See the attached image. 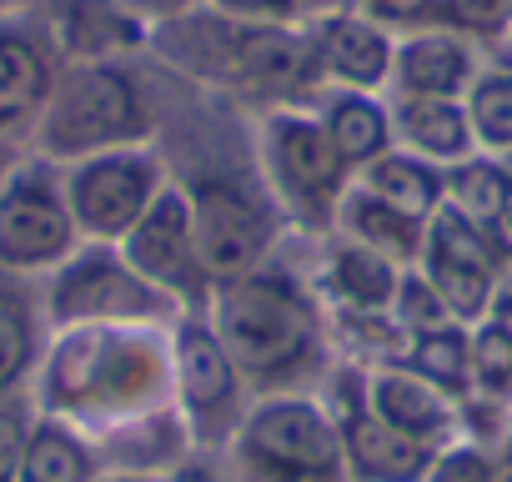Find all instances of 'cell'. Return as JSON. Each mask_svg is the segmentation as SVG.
<instances>
[{
	"label": "cell",
	"instance_id": "1",
	"mask_svg": "<svg viewBox=\"0 0 512 482\" xmlns=\"http://www.w3.org/2000/svg\"><path fill=\"white\" fill-rule=\"evenodd\" d=\"M146 131V91L121 61H71L36 116V151L56 166H71L101 151H126Z\"/></svg>",
	"mask_w": 512,
	"mask_h": 482
},
{
	"label": "cell",
	"instance_id": "2",
	"mask_svg": "<svg viewBox=\"0 0 512 482\" xmlns=\"http://www.w3.org/2000/svg\"><path fill=\"white\" fill-rule=\"evenodd\" d=\"M216 342L256 377H287L317 347V317L282 272H246L221 287Z\"/></svg>",
	"mask_w": 512,
	"mask_h": 482
},
{
	"label": "cell",
	"instance_id": "3",
	"mask_svg": "<svg viewBox=\"0 0 512 482\" xmlns=\"http://www.w3.org/2000/svg\"><path fill=\"white\" fill-rule=\"evenodd\" d=\"M76 216L66 206V181L56 161H11L0 176V277L51 272L76 257Z\"/></svg>",
	"mask_w": 512,
	"mask_h": 482
},
{
	"label": "cell",
	"instance_id": "4",
	"mask_svg": "<svg viewBox=\"0 0 512 482\" xmlns=\"http://www.w3.org/2000/svg\"><path fill=\"white\" fill-rule=\"evenodd\" d=\"M61 181H66V206L76 216V231L91 241H126L131 226L146 216V206L161 196V166L136 146L71 161Z\"/></svg>",
	"mask_w": 512,
	"mask_h": 482
},
{
	"label": "cell",
	"instance_id": "5",
	"mask_svg": "<svg viewBox=\"0 0 512 482\" xmlns=\"http://www.w3.org/2000/svg\"><path fill=\"white\" fill-rule=\"evenodd\" d=\"M191 236L201 272L236 282L272 247V211L236 181H201L191 191Z\"/></svg>",
	"mask_w": 512,
	"mask_h": 482
},
{
	"label": "cell",
	"instance_id": "6",
	"mask_svg": "<svg viewBox=\"0 0 512 482\" xmlns=\"http://www.w3.org/2000/svg\"><path fill=\"white\" fill-rule=\"evenodd\" d=\"M246 457L277 482H337L342 442L307 402H267L246 427Z\"/></svg>",
	"mask_w": 512,
	"mask_h": 482
},
{
	"label": "cell",
	"instance_id": "7",
	"mask_svg": "<svg viewBox=\"0 0 512 482\" xmlns=\"http://www.w3.org/2000/svg\"><path fill=\"white\" fill-rule=\"evenodd\" d=\"M422 247H427V282L442 297V307L452 317H482L492 292V247H487V231L462 221L447 201L432 211V221L422 226Z\"/></svg>",
	"mask_w": 512,
	"mask_h": 482
},
{
	"label": "cell",
	"instance_id": "8",
	"mask_svg": "<svg viewBox=\"0 0 512 482\" xmlns=\"http://www.w3.org/2000/svg\"><path fill=\"white\" fill-rule=\"evenodd\" d=\"M267 166H272V181L282 186V196L297 201L307 216H327L342 201L347 166L332 151L322 121H312V116H292V111L267 116Z\"/></svg>",
	"mask_w": 512,
	"mask_h": 482
},
{
	"label": "cell",
	"instance_id": "9",
	"mask_svg": "<svg viewBox=\"0 0 512 482\" xmlns=\"http://www.w3.org/2000/svg\"><path fill=\"white\" fill-rule=\"evenodd\" d=\"M126 267L146 282V287H166L181 297H201L206 272L196 257V236H191V201L171 186H161V196L146 206V216L131 226L126 236Z\"/></svg>",
	"mask_w": 512,
	"mask_h": 482
},
{
	"label": "cell",
	"instance_id": "10",
	"mask_svg": "<svg viewBox=\"0 0 512 482\" xmlns=\"http://www.w3.org/2000/svg\"><path fill=\"white\" fill-rule=\"evenodd\" d=\"M51 317L61 327H91V322H106V317H136L146 312V292H141V277L111 257L106 247L96 252H76L56 267V282H51Z\"/></svg>",
	"mask_w": 512,
	"mask_h": 482
},
{
	"label": "cell",
	"instance_id": "11",
	"mask_svg": "<svg viewBox=\"0 0 512 482\" xmlns=\"http://www.w3.org/2000/svg\"><path fill=\"white\" fill-rule=\"evenodd\" d=\"M312 56H317V71L332 76L342 91H382L392 81V61H397V46L387 36L382 21L372 16H352V11H337V16H317L312 26Z\"/></svg>",
	"mask_w": 512,
	"mask_h": 482
},
{
	"label": "cell",
	"instance_id": "12",
	"mask_svg": "<svg viewBox=\"0 0 512 482\" xmlns=\"http://www.w3.org/2000/svg\"><path fill=\"white\" fill-rule=\"evenodd\" d=\"M61 56L46 36V26H26L21 16H0V116L6 126H26L41 116L56 76H61Z\"/></svg>",
	"mask_w": 512,
	"mask_h": 482
},
{
	"label": "cell",
	"instance_id": "13",
	"mask_svg": "<svg viewBox=\"0 0 512 482\" xmlns=\"http://www.w3.org/2000/svg\"><path fill=\"white\" fill-rule=\"evenodd\" d=\"M46 36L56 56L71 61H116L141 41V16L126 0H51Z\"/></svg>",
	"mask_w": 512,
	"mask_h": 482
},
{
	"label": "cell",
	"instance_id": "14",
	"mask_svg": "<svg viewBox=\"0 0 512 482\" xmlns=\"http://www.w3.org/2000/svg\"><path fill=\"white\" fill-rule=\"evenodd\" d=\"M392 81L402 96H442V101H462L467 86L477 81V56L467 46V36L457 31H417L397 46L392 61Z\"/></svg>",
	"mask_w": 512,
	"mask_h": 482
},
{
	"label": "cell",
	"instance_id": "15",
	"mask_svg": "<svg viewBox=\"0 0 512 482\" xmlns=\"http://www.w3.org/2000/svg\"><path fill=\"white\" fill-rule=\"evenodd\" d=\"M342 442H347V457H352L362 482H417L427 472V447L402 437V432H392L372 407H352L347 412Z\"/></svg>",
	"mask_w": 512,
	"mask_h": 482
},
{
	"label": "cell",
	"instance_id": "16",
	"mask_svg": "<svg viewBox=\"0 0 512 482\" xmlns=\"http://www.w3.org/2000/svg\"><path fill=\"white\" fill-rule=\"evenodd\" d=\"M392 131L412 146V156L422 161H467L472 156V121L462 101H442V96H397L392 111Z\"/></svg>",
	"mask_w": 512,
	"mask_h": 482
},
{
	"label": "cell",
	"instance_id": "17",
	"mask_svg": "<svg viewBox=\"0 0 512 482\" xmlns=\"http://www.w3.org/2000/svg\"><path fill=\"white\" fill-rule=\"evenodd\" d=\"M322 131L347 171H357V166L367 171L377 156L392 151V111L367 91H337L322 106Z\"/></svg>",
	"mask_w": 512,
	"mask_h": 482
},
{
	"label": "cell",
	"instance_id": "18",
	"mask_svg": "<svg viewBox=\"0 0 512 482\" xmlns=\"http://www.w3.org/2000/svg\"><path fill=\"white\" fill-rule=\"evenodd\" d=\"M372 412L392 432H402V437H412L422 447L442 442L452 432V412H447L442 392L432 382H422V377H407V372H382L372 382Z\"/></svg>",
	"mask_w": 512,
	"mask_h": 482
},
{
	"label": "cell",
	"instance_id": "19",
	"mask_svg": "<svg viewBox=\"0 0 512 482\" xmlns=\"http://www.w3.org/2000/svg\"><path fill=\"white\" fill-rule=\"evenodd\" d=\"M176 372H181V397H186V407L196 417H211L236 392L226 347L216 342V332H206L196 322H186L181 337H176Z\"/></svg>",
	"mask_w": 512,
	"mask_h": 482
},
{
	"label": "cell",
	"instance_id": "20",
	"mask_svg": "<svg viewBox=\"0 0 512 482\" xmlns=\"http://www.w3.org/2000/svg\"><path fill=\"white\" fill-rule=\"evenodd\" d=\"M362 186L372 196H382L387 206H397L402 216L412 221H432V211L447 201V186H442V171L422 156H407V151H387L377 156L367 171H362Z\"/></svg>",
	"mask_w": 512,
	"mask_h": 482
},
{
	"label": "cell",
	"instance_id": "21",
	"mask_svg": "<svg viewBox=\"0 0 512 482\" xmlns=\"http://www.w3.org/2000/svg\"><path fill=\"white\" fill-rule=\"evenodd\" d=\"M41 362V322L21 277H0V402H11Z\"/></svg>",
	"mask_w": 512,
	"mask_h": 482
},
{
	"label": "cell",
	"instance_id": "22",
	"mask_svg": "<svg viewBox=\"0 0 512 482\" xmlns=\"http://www.w3.org/2000/svg\"><path fill=\"white\" fill-rule=\"evenodd\" d=\"M21 482H96V457L61 417H41L26 437Z\"/></svg>",
	"mask_w": 512,
	"mask_h": 482
},
{
	"label": "cell",
	"instance_id": "23",
	"mask_svg": "<svg viewBox=\"0 0 512 482\" xmlns=\"http://www.w3.org/2000/svg\"><path fill=\"white\" fill-rule=\"evenodd\" d=\"M342 221L362 236V247H372V252H382V257H412V252L422 247V221L402 216L397 206H387V201L372 196L367 186L342 196Z\"/></svg>",
	"mask_w": 512,
	"mask_h": 482
},
{
	"label": "cell",
	"instance_id": "24",
	"mask_svg": "<svg viewBox=\"0 0 512 482\" xmlns=\"http://www.w3.org/2000/svg\"><path fill=\"white\" fill-rule=\"evenodd\" d=\"M442 186H447V206H452L462 221H472V226L487 231V226L497 221L502 201L512 196V171L497 166V161L467 156V161H457V166L442 176Z\"/></svg>",
	"mask_w": 512,
	"mask_h": 482
},
{
	"label": "cell",
	"instance_id": "25",
	"mask_svg": "<svg viewBox=\"0 0 512 482\" xmlns=\"http://www.w3.org/2000/svg\"><path fill=\"white\" fill-rule=\"evenodd\" d=\"M462 106L472 121V141L492 151H512V71H482L467 86Z\"/></svg>",
	"mask_w": 512,
	"mask_h": 482
},
{
	"label": "cell",
	"instance_id": "26",
	"mask_svg": "<svg viewBox=\"0 0 512 482\" xmlns=\"http://www.w3.org/2000/svg\"><path fill=\"white\" fill-rule=\"evenodd\" d=\"M337 287L352 307L362 312H382L402 287H397V272H392V257L372 252V247H347L337 252Z\"/></svg>",
	"mask_w": 512,
	"mask_h": 482
},
{
	"label": "cell",
	"instance_id": "27",
	"mask_svg": "<svg viewBox=\"0 0 512 482\" xmlns=\"http://www.w3.org/2000/svg\"><path fill=\"white\" fill-rule=\"evenodd\" d=\"M412 367L437 392H457V387H467V372H472V342L457 327L427 332V337L412 342Z\"/></svg>",
	"mask_w": 512,
	"mask_h": 482
},
{
	"label": "cell",
	"instance_id": "28",
	"mask_svg": "<svg viewBox=\"0 0 512 482\" xmlns=\"http://www.w3.org/2000/svg\"><path fill=\"white\" fill-rule=\"evenodd\" d=\"M472 382L492 397H507L512 392V337L487 322L477 337H472Z\"/></svg>",
	"mask_w": 512,
	"mask_h": 482
},
{
	"label": "cell",
	"instance_id": "29",
	"mask_svg": "<svg viewBox=\"0 0 512 482\" xmlns=\"http://www.w3.org/2000/svg\"><path fill=\"white\" fill-rule=\"evenodd\" d=\"M437 16L457 36H502L512 26V0H437Z\"/></svg>",
	"mask_w": 512,
	"mask_h": 482
},
{
	"label": "cell",
	"instance_id": "30",
	"mask_svg": "<svg viewBox=\"0 0 512 482\" xmlns=\"http://www.w3.org/2000/svg\"><path fill=\"white\" fill-rule=\"evenodd\" d=\"M26 437H31V417L21 412V402H0V482H21V457H26Z\"/></svg>",
	"mask_w": 512,
	"mask_h": 482
},
{
	"label": "cell",
	"instance_id": "31",
	"mask_svg": "<svg viewBox=\"0 0 512 482\" xmlns=\"http://www.w3.org/2000/svg\"><path fill=\"white\" fill-rule=\"evenodd\" d=\"M402 322H407L417 337L447 327V307H442V297L432 292V282H407V287H402Z\"/></svg>",
	"mask_w": 512,
	"mask_h": 482
},
{
	"label": "cell",
	"instance_id": "32",
	"mask_svg": "<svg viewBox=\"0 0 512 482\" xmlns=\"http://www.w3.org/2000/svg\"><path fill=\"white\" fill-rule=\"evenodd\" d=\"M211 6L231 21H251V26H267V21H282L297 11V0H211Z\"/></svg>",
	"mask_w": 512,
	"mask_h": 482
},
{
	"label": "cell",
	"instance_id": "33",
	"mask_svg": "<svg viewBox=\"0 0 512 482\" xmlns=\"http://www.w3.org/2000/svg\"><path fill=\"white\" fill-rule=\"evenodd\" d=\"M367 16L382 26H417L437 16V0H367Z\"/></svg>",
	"mask_w": 512,
	"mask_h": 482
},
{
	"label": "cell",
	"instance_id": "34",
	"mask_svg": "<svg viewBox=\"0 0 512 482\" xmlns=\"http://www.w3.org/2000/svg\"><path fill=\"white\" fill-rule=\"evenodd\" d=\"M432 482H497V472L487 467V457L477 452H447L432 472Z\"/></svg>",
	"mask_w": 512,
	"mask_h": 482
},
{
	"label": "cell",
	"instance_id": "35",
	"mask_svg": "<svg viewBox=\"0 0 512 482\" xmlns=\"http://www.w3.org/2000/svg\"><path fill=\"white\" fill-rule=\"evenodd\" d=\"M126 6L141 16V21H171V16H181L191 0H126Z\"/></svg>",
	"mask_w": 512,
	"mask_h": 482
},
{
	"label": "cell",
	"instance_id": "36",
	"mask_svg": "<svg viewBox=\"0 0 512 482\" xmlns=\"http://www.w3.org/2000/svg\"><path fill=\"white\" fill-rule=\"evenodd\" d=\"M487 241L502 252V257H512V196L502 201V211H497V221L487 226Z\"/></svg>",
	"mask_w": 512,
	"mask_h": 482
},
{
	"label": "cell",
	"instance_id": "37",
	"mask_svg": "<svg viewBox=\"0 0 512 482\" xmlns=\"http://www.w3.org/2000/svg\"><path fill=\"white\" fill-rule=\"evenodd\" d=\"M492 322H497V327L512 337V282H507V287L492 297Z\"/></svg>",
	"mask_w": 512,
	"mask_h": 482
},
{
	"label": "cell",
	"instance_id": "38",
	"mask_svg": "<svg viewBox=\"0 0 512 482\" xmlns=\"http://www.w3.org/2000/svg\"><path fill=\"white\" fill-rule=\"evenodd\" d=\"M297 11H312V16H337V11H352V0H297Z\"/></svg>",
	"mask_w": 512,
	"mask_h": 482
},
{
	"label": "cell",
	"instance_id": "39",
	"mask_svg": "<svg viewBox=\"0 0 512 482\" xmlns=\"http://www.w3.org/2000/svg\"><path fill=\"white\" fill-rule=\"evenodd\" d=\"M176 482H211V477H206V472H196V467H191V472H181V477H176Z\"/></svg>",
	"mask_w": 512,
	"mask_h": 482
},
{
	"label": "cell",
	"instance_id": "40",
	"mask_svg": "<svg viewBox=\"0 0 512 482\" xmlns=\"http://www.w3.org/2000/svg\"><path fill=\"white\" fill-rule=\"evenodd\" d=\"M16 11V0H0V16H11Z\"/></svg>",
	"mask_w": 512,
	"mask_h": 482
},
{
	"label": "cell",
	"instance_id": "41",
	"mask_svg": "<svg viewBox=\"0 0 512 482\" xmlns=\"http://www.w3.org/2000/svg\"><path fill=\"white\" fill-rule=\"evenodd\" d=\"M11 171V156H0V176H6Z\"/></svg>",
	"mask_w": 512,
	"mask_h": 482
},
{
	"label": "cell",
	"instance_id": "42",
	"mask_svg": "<svg viewBox=\"0 0 512 482\" xmlns=\"http://www.w3.org/2000/svg\"><path fill=\"white\" fill-rule=\"evenodd\" d=\"M507 482H512V452H507Z\"/></svg>",
	"mask_w": 512,
	"mask_h": 482
},
{
	"label": "cell",
	"instance_id": "43",
	"mask_svg": "<svg viewBox=\"0 0 512 482\" xmlns=\"http://www.w3.org/2000/svg\"><path fill=\"white\" fill-rule=\"evenodd\" d=\"M111 482H136V477H111Z\"/></svg>",
	"mask_w": 512,
	"mask_h": 482
},
{
	"label": "cell",
	"instance_id": "44",
	"mask_svg": "<svg viewBox=\"0 0 512 482\" xmlns=\"http://www.w3.org/2000/svg\"><path fill=\"white\" fill-rule=\"evenodd\" d=\"M507 171H512V151H507Z\"/></svg>",
	"mask_w": 512,
	"mask_h": 482
}]
</instances>
